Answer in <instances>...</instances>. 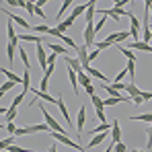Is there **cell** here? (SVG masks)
<instances>
[{
  "label": "cell",
  "mask_w": 152,
  "mask_h": 152,
  "mask_svg": "<svg viewBox=\"0 0 152 152\" xmlns=\"http://www.w3.org/2000/svg\"><path fill=\"white\" fill-rule=\"evenodd\" d=\"M48 152H58V146H56V144H53V146H50V150Z\"/></svg>",
  "instance_id": "48"
},
{
  "label": "cell",
  "mask_w": 152,
  "mask_h": 152,
  "mask_svg": "<svg viewBox=\"0 0 152 152\" xmlns=\"http://www.w3.org/2000/svg\"><path fill=\"white\" fill-rule=\"evenodd\" d=\"M2 74L6 76L10 82H15V84H23V78L19 74H15V72H10V70H6V68H2Z\"/></svg>",
  "instance_id": "18"
},
{
  "label": "cell",
  "mask_w": 152,
  "mask_h": 152,
  "mask_svg": "<svg viewBox=\"0 0 152 152\" xmlns=\"http://www.w3.org/2000/svg\"><path fill=\"white\" fill-rule=\"evenodd\" d=\"M70 6H72V2H70V0H68V2H64V4H62V8H60V12H58V15H56V19H58V23H60V19H62V15H64V12H66V10H68V8H70Z\"/></svg>",
  "instance_id": "31"
},
{
  "label": "cell",
  "mask_w": 152,
  "mask_h": 152,
  "mask_svg": "<svg viewBox=\"0 0 152 152\" xmlns=\"http://www.w3.org/2000/svg\"><path fill=\"white\" fill-rule=\"evenodd\" d=\"M35 17H39V19H43V17H45L43 6H37V4H35Z\"/></svg>",
  "instance_id": "38"
},
{
  "label": "cell",
  "mask_w": 152,
  "mask_h": 152,
  "mask_svg": "<svg viewBox=\"0 0 152 152\" xmlns=\"http://www.w3.org/2000/svg\"><path fill=\"white\" fill-rule=\"evenodd\" d=\"M31 93H33V95H37V97H41L43 101H50V103H53V105H58V99H56V97H51V95L43 93V91H39V88H31Z\"/></svg>",
  "instance_id": "16"
},
{
  "label": "cell",
  "mask_w": 152,
  "mask_h": 152,
  "mask_svg": "<svg viewBox=\"0 0 152 152\" xmlns=\"http://www.w3.org/2000/svg\"><path fill=\"white\" fill-rule=\"evenodd\" d=\"M127 4V0H117V2H115V6H113V8H124V6H126Z\"/></svg>",
  "instance_id": "44"
},
{
  "label": "cell",
  "mask_w": 152,
  "mask_h": 152,
  "mask_svg": "<svg viewBox=\"0 0 152 152\" xmlns=\"http://www.w3.org/2000/svg\"><path fill=\"white\" fill-rule=\"evenodd\" d=\"M107 134H109V132H105V134H97V136H95V138L91 140V144H88V146H91V148H95V146L103 144V142L107 140Z\"/></svg>",
  "instance_id": "22"
},
{
  "label": "cell",
  "mask_w": 152,
  "mask_h": 152,
  "mask_svg": "<svg viewBox=\"0 0 152 152\" xmlns=\"http://www.w3.org/2000/svg\"><path fill=\"white\" fill-rule=\"evenodd\" d=\"M129 19H132V25H129V33L134 37V41H140V21L134 12H129Z\"/></svg>",
  "instance_id": "9"
},
{
  "label": "cell",
  "mask_w": 152,
  "mask_h": 152,
  "mask_svg": "<svg viewBox=\"0 0 152 152\" xmlns=\"http://www.w3.org/2000/svg\"><path fill=\"white\" fill-rule=\"evenodd\" d=\"M126 48H127V50H129V48H134V50H140V51H148V53H152V48L148 45V43H144V41H132V43H127Z\"/></svg>",
  "instance_id": "15"
},
{
  "label": "cell",
  "mask_w": 152,
  "mask_h": 152,
  "mask_svg": "<svg viewBox=\"0 0 152 152\" xmlns=\"http://www.w3.org/2000/svg\"><path fill=\"white\" fill-rule=\"evenodd\" d=\"M127 74H129V78H132V80H134V78H136V62H132V60H127Z\"/></svg>",
  "instance_id": "29"
},
{
  "label": "cell",
  "mask_w": 152,
  "mask_h": 152,
  "mask_svg": "<svg viewBox=\"0 0 152 152\" xmlns=\"http://www.w3.org/2000/svg\"><path fill=\"white\" fill-rule=\"evenodd\" d=\"M2 12H4V15H6V17H8V19L12 21V23H17L19 27H23L25 31H33V25H29V23H27L25 19H21V17H17V15H12V12H8L6 8H2Z\"/></svg>",
  "instance_id": "8"
},
{
  "label": "cell",
  "mask_w": 152,
  "mask_h": 152,
  "mask_svg": "<svg viewBox=\"0 0 152 152\" xmlns=\"http://www.w3.org/2000/svg\"><path fill=\"white\" fill-rule=\"evenodd\" d=\"M84 91H86V93H88V95H91V97H93V95H95V86H86V88H84Z\"/></svg>",
  "instance_id": "46"
},
{
  "label": "cell",
  "mask_w": 152,
  "mask_h": 152,
  "mask_svg": "<svg viewBox=\"0 0 152 152\" xmlns=\"http://www.w3.org/2000/svg\"><path fill=\"white\" fill-rule=\"evenodd\" d=\"M86 74H88V76H95V78H99V80H101V84H103V82H105V80H107V76H103L101 72L97 70V68H91V70H88Z\"/></svg>",
  "instance_id": "30"
},
{
  "label": "cell",
  "mask_w": 152,
  "mask_h": 152,
  "mask_svg": "<svg viewBox=\"0 0 152 152\" xmlns=\"http://www.w3.org/2000/svg\"><path fill=\"white\" fill-rule=\"evenodd\" d=\"M111 124H107V121H105V124H101V126H97L95 127V129H91V134H95V136H97V134H105V132H111Z\"/></svg>",
  "instance_id": "24"
},
{
  "label": "cell",
  "mask_w": 152,
  "mask_h": 152,
  "mask_svg": "<svg viewBox=\"0 0 152 152\" xmlns=\"http://www.w3.org/2000/svg\"><path fill=\"white\" fill-rule=\"evenodd\" d=\"M129 119H132V121H146V124H152V111H150V113H140V115H132Z\"/></svg>",
  "instance_id": "20"
},
{
  "label": "cell",
  "mask_w": 152,
  "mask_h": 152,
  "mask_svg": "<svg viewBox=\"0 0 152 152\" xmlns=\"http://www.w3.org/2000/svg\"><path fill=\"white\" fill-rule=\"evenodd\" d=\"M88 48L86 45H78V50H76V58H78V62L82 64V70L84 72H88L91 70V60H88Z\"/></svg>",
  "instance_id": "3"
},
{
  "label": "cell",
  "mask_w": 152,
  "mask_h": 152,
  "mask_svg": "<svg viewBox=\"0 0 152 152\" xmlns=\"http://www.w3.org/2000/svg\"><path fill=\"white\" fill-rule=\"evenodd\" d=\"M126 74H127V68H124L121 72H117V76H115V80H117V82H121V80L126 78Z\"/></svg>",
  "instance_id": "41"
},
{
  "label": "cell",
  "mask_w": 152,
  "mask_h": 152,
  "mask_svg": "<svg viewBox=\"0 0 152 152\" xmlns=\"http://www.w3.org/2000/svg\"><path fill=\"white\" fill-rule=\"evenodd\" d=\"M95 23H86L84 27V45L91 50V45H95Z\"/></svg>",
  "instance_id": "6"
},
{
  "label": "cell",
  "mask_w": 152,
  "mask_h": 152,
  "mask_svg": "<svg viewBox=\"0 0 152 152\" xmlns=\"http://www.w3.org/2000/svg\"><path fill=\"white\" fill-rule=\"evenodd\" d=\"M58 109H60V113H62V117L66 119V124H68V127H70V129H74V121L70 119V113H68V107H66V103H64V99H62V95H58Z\"/></svg>",
  "instance_id": "7"
},
{
  "label": "cell",
  "mask_w": 152,
  "mask_h": 152,
  "mask_svg": "<svg viewBox=\"0 0 152 152\" xmlns=\"http://www.w3.org/2000/svg\"><path fill=\"white\" fill-rule=\"evenodd\" d=\"M33 31H35V33H50L51 29L48 25H33Z\"/></svg>",
  "instance_id": "34"
},
{
  "label": "cell",
  "mask_w": 152,
  "mask_h": 152,
  "mask_svg": "<svg viewBox=\"0 0 152 152\" xmlns=\"http://www.w3.org/2000/svg\"><path fill=\"white\" fill-rule=\"evenodd\" d=\"M101 86L105 88V91H107V95H109V97H113V99H119V97H124L121 93H117V91H115V88H113L111 84H107V82H103Z\"/></svg>",
  "instance_id": "23"
},
{
  "label": "cell",
  "mask_w": 152,
  "mask_h": 152,
  "mask_svg": "<svg viewBox=\"0 0 152 152\" xmlns=\"http://www.w3.org/2000/svg\"><path fill=\"white\" fill-rule=\"evenodd\" d=\"M126 93L129 95V97H132V101H134L136 97H140V95H142V91H140V88H138V86H136L134 82H129V84H126Z\"/></svg>",
  "instance_id": "17"
},
{
  "label": "cell",
  "mask_w": 152,
  "mask_h": 152,
  "mask_svg": "<svg viewBox=\"0 0 152 152\" xmlns=\"http://www.w3.org/2000/svg\"><path fill=\"white\" fill-rule=\"evenodd\" d=\"M64 62L68 64V68H72V70H74L76 74H78V72H84V70H82V64L78 62V58H72V56H66V58H64Z\"/></svg>",
  "instance_id": "14"
},
{
  "label": "cell",
  "mask_w": 152,
  "mask_h": 152,
  "mask_svg": "<svg viewBox=\"0 0 152 152\" xmlns=\"http://www.w3.org/2000/svg\"><path fill=\"white\" fill-rule=\"evenodd\" d=\"M25 10L31 17H35V4H33V2H25Z\"/></svg>",
  "instance_id": "36"
},
{
  "label": "cell",
  "mask_w": 152,
  "mask_h": 152,
  "mask_svg": "<svg viewBox=\"0 0 152 152\" xmlns=\"http://www.w3.org/2000/svg\"><path fill=\"white\" fill-rule=\"evenodd\" d=\"M84 121H86V107L82 105V107L78 109V115H76V132H78V134H82Z\"/></svg>",
  "instance_id": "11"
},
{
  "label": "cell",
  "mask_w": 152,
  "mask_h": 152,
  "mask_svg": "<svg viewBox=\"0 0 152 152\" xmlns=\"http://www.w3.org/2000/svg\"><path fill=\"white\" fill-rule=\"evenodd\" d=\"M86 10H88V4H78V6L74 8V10H72V12L68 15V19H64V23H66L68 27H72V25H74V21H76V19H78V17H80L82 12H86Z\"/></svg>",
  "instance_id": "5"
},
{
  "label": "cell",
  "mask_w": 152,
  "mask_h": 152,
  "mask_svg": "<svg viewBox=\"0 0 152 152\" xmlns=\"http://www.w3.org/2000/svg\"><path fill=\"white\" fill-rule=\"evenodd\" d=\"M51 136L58 140V142H62V144H66V146H74V150L76 152H82L84 150V146H80L78 142H74V140H70L66 134H58V132H51Z\"/></svg>",
  "instance_id": "4"
},
{
  "label": "cell",
  "mask_w": 152,
  "mask_h": 152,
  "mask_svg": "<svg viewBox=\"0 0 152 152\" xmlns=\"http://www.w3.org/2000/svg\"><path fill=\"white\" fill-rule=\"evenodd\" d=\"M99 53H101V50H97V48H95V50L88 53V60H91V62H93V60H97V58H99Z\"/></svg>",
  "instance_id": "39"
},
{
  "label": "cell",
  "mask_w": 152,
  "mask_h": 152,
  "mask_svg": "<svg viewBox=\"0 0 152 152\" xmlns=\"http://www.w3.org/2000/svg\"><path fill=\"white\" fill-rule=\"evenodd\" d=\"M19 53H21V60H23V64H25V70H29V66H31V64H29V56L25 53V48H21V50H19Z\"/></svg>",
  "instance_id": "32"
},
{
  "label": "cell",
  "mask_w": 152,
  "mask_h": 152,
  "mask_svg": "<svg viewBox=\"0 0 152 152\" xmlns=\"http://www.w3.org/2000/svg\"><path fill=\"white\" fill-rule=\"evenodd\" d=\"M91 103L95 105V109H97V111H99V109H105V101H103L101 97H97V95H93V97H91Z\"/></svg>",
  "instance_id": "26"
},
{
  "label": "cell",
  "mask_w": 152,
  "mask_h": 152,
  "mask_svg": "<svg viewBox=\"0 0 152 152\" xmlns=\"http://www.w3.org/2000/svg\"><path fill=\"white\" fill-rule=\"evenodd\" d=\"M41 113H43V117H45V124L50 126L51 132H58V134H66V132H68V129H64V127L58 124V119H56L51 113H48V109H45L43 105H41ZM51 132H50V134H51Z\"/></svg>",
  "instance_id": "1"
},
{
  "label": "cell",
  "mask_w": 152,
  "mask_h": 152,
  "mask_svg": "<svg viewBox=\"0 0 152 152\" xmlns=\"http://www.w3.org/2000/svg\"><path fill=\"white\" fill-rule=\"evenodd\" d=\"M17 109H19V107H15V105H10V109H8V111L4 113V115H6V119H8V124H12V119L17 117Z\"/></svg>",
  "instance_id": "28"
},
{
  "label": "cell",
  "mask_w": 152,
  "mask_h": 152,
  "mask_svg": "<svg viewBox=\"0 0 152 152\" xmlns=\"http://www.w3.org/2000/svg\"><path fill=\"white\" fill-rule=\"evenodd\" d=\"M48 48H50V50H51V53H56V56H58V53H60V56H64V58L68 56V48H64V45L51 43V45H48Z\"/></svg>",
  "instance_id": "19"
},
{
  "label": "cell",
  "mask_w": 152,
  "mask_h": 152,
  "mask_svg": "<svg viewBox=\"0 0 152 152\" xmlns=\"http://www.w3.org/2000/svg\"><path fill=\"white\" fill-rule=\"evenodd\" d=\"M140 97H142L144 101H150V99H152V93H144V91H142V95H140Z\"/></svg>",
  "instance_id": "45"
},
{
  "label": "cell",
  "mask_w": 152,
  "mask_h": 152,
  "mask_svg": "<svg viewBox=\"0 0 152 152\" xmlns=\"http://www.w3.org/2000/svg\"><path fill=\"white\" fill-rule=\"evenodd\" d=\"M111 142L113 144H119L121 142V127H119V121L115 119V121H111Z\"/></svg>",
  "instance_id": "12"
},
{
  "label": "cell",
  "mask_w": 152,
  "mask_h": 152,
  "mask_svg": "<svg viewBox=\"0 0 152 152\" xmlns=\"http://www.w3.org/2000/svg\"><path fill=\"white\" fill-rule=\"evenodd\" d=\"M134 152H142V150H134Z\"/></svg>",
  "instance_id": "49"
},
{
  "label": "cell",
  "mask_w": 152,
  "mask_h": 152,
  "mask_svg": "<svg viewBox=\"0 0 152 152\" xmlns=\"http://www.w3.org/2000/svg\"><path fill=\"white\" fill-rule=\"evenodd\" d=\"M146 146L152 148V124L148 126V129H146Z\"/></svg>",
  "instance_id": "35"
},
{
  "label": "cell",
  "mask_w": 152,
  "mask_h": 152,
  "mask_svg": "<svg viewBox=\"0 0 152 152\" xmlns=\"http://www.w3.org/2000/svg\"><path fill=\"white\" fill-rule=\"evenodd\" d=\"M37 132H51L48 124H35V126H27V127H19L15 136H29V134H37Z\"/></svg>",
  "instance_id": "2"
},
{
  "label": "cell",
  "mask_w": 152,
  "mask_h": 152,
  "mask_svg": "<svg viewBox=\"0 0 152 152\" xmlns=\"http://www.w3.org/2000/svg\"><path fill=\"white\" fill-rule=\"evenodd\" d=\"M115 152H126V144H124V142L115 144Z\"/></svg>",
  "instance_id": "43"
},
{
  "label": "cell",
  "mask_w": 152,
  "mask_h": 152,
  "mask_svg": "<svg viewBox=\"0 0 152 152\" xmlns=\"http://www.w3.org/2000/svg\"><path fill=\"white\" fill-rule=\"evenodd\" d=\"M105 152H115V144H113V142H111V144H109V146H107V150Z\"/></svg>",
  "instance_id": "47"
},
{
  "label": "cell",
  "mask_w": 152,
  "mask_h": 152,
  "mask_svg": "<svg viewBox=\"0 0 152 152\" xmlns=\"http://www.w3.org/2000/svg\"><path fill=\"white\" fill-rule=\"evenodd\" d=\"M117 50L121 51V53L126 56L127 60H132V62H136V56H134V51H132V50H127V48L124 45V43H121V45H117Z\"/></svg>",
  "instance_id": "25"
},
{
  "label": "cell",
  "mask_w": 152,
  "mask_h": 152,
  "mask_svg": "<svg viewBox=\"0 0 152 152\" xmlns=\"http://www.w3.org/2000/svg\"><path fill=\"white\" fill-rule=\"evenodd\" d=\"M111 86H113V88H115L117 93H119V91H126V84H124V82H113Z\"/></svg>",
  "instance_id": "40"
},
{
  "label": "cell",
  "mask_w": 152,
  "mask_h": 152,
  "mask_svg": "<svg viewBox=\"0 0 152 152\" xmlns=\"http://www.w3.org/2000/svg\"><path fill=\"white\" fill-rule=\"evenodd\" d=\"M6 129H8V134H10V136H15V134H17V129H19V127L15 126V124H8V126H6Z\"/></svg>",
  "instance_id": "42"
},
{
  "label": "cell",
  "mask_w": 152,
  "mask_h": 152,
  "mask_svg": "<svg viewBox=\"0 0 152 152\" xmlns=\"http://www.w3.org/2000/svg\"><path fill=\"white\" fill-rule=\"evenodd\" d=\"M103 15H107V17H111L113 21H119V19H121V15H119V12H117L115 8H105V10H103Z\"/></svg>",
  "instance_id": "27"
},
{
  "label": "cell",
  "mask_w": 152,
  "mask_h": 152,
  "mask_svg": "<svg viewBox=\"0 0 152 152\" xmlns=\"http://www.w3.org/2000/svg\"><path fill=\"white\" fill-rule=\"evenodd\" d=\"M12 88H15V82H10V80H8V82H4V84H2L0 93H2V95H6V93H8V91H12Z\"/></svg>",
  "instance_id": "33"
},
{
  "label": "cell",
  "mask_w": 152,
  "mask_h": 152,
  "mask_svg": "<svg viewBox=\"0 0 152 152\" xmlns=\"http://www.w3.org/2000/svg\"><path fill=\"white\" fill-rule=\"evenodd\" d=\"M35 53H37V60H39V66H41V70L45 72L48 70V58L50 56H45V48L39 43V45H35Z\"/></svg>",
  "instance_id": "10"
},
{
  "label": "cell",
  "mask_w": 152,
  "mask_h": 152,
  "mask_svg": "<svg viewBox=\"0 0 152 152\" xmlns=\"http://www.w3.org/2000/svg\"><path fill=\"white\" fill-rule=\"evenodd\" d=\"M19 41H27V43H35V45H39V43H43V37H39V35H35V33H23V35H19Z\"/></svg>",
  "instance_id": "13"
},
{
  "label": "cell",
  "mask_w": 152,
  "mask_h": 152,
  "mask_svg": "<svg viewBox=\"0 0 152 152\" xmlns=\"http://www.w3.org/2000/svg\"><path fill=\"white\" fill-rule=\"evenodd\" d=\"M23 99H25V93H21V95H17V97L12 99V105H15V107H19V105L23 103Z\"/></svg>",
  "instance_id": "37"
},
{
  "label": "cell",
  "mask_w": 152,
  "mask_h": 152,
  "mask_svg": "<svg viewBox=\"0 0 152 152\" xmlns=\"http://www.w3.org/2000/svg\"><path fill=\"white\" fill-rule=\"evenodd\" d=\"M78 84H82L84 88H86V86H93V82H91V76L86 74V72H78Z\"/></svg>",
  "instance_id": "21"
}]
</instances>
